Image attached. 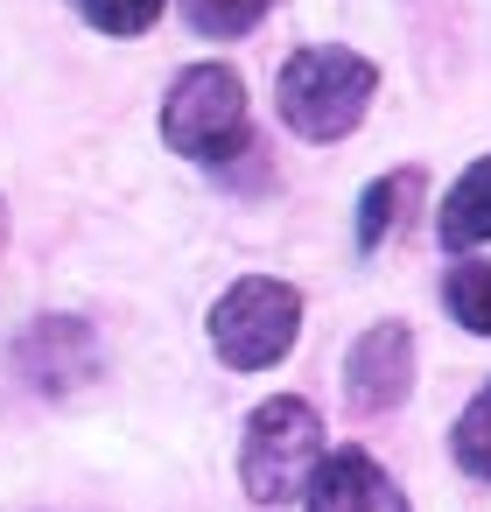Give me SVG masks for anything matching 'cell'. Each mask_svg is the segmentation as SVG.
Returning a JSON list of instances; mask_svg holds the SVG:
<instances>
[{
  "instance_id": "cell-9",
  "label": "cell",
  "mask_w": 491,
  "mask_h": 512,
  "mask_svg": "<svg viewBox=\"0 0 491 512\" xmlns=\"http://www.w3.org/2000/svg\"><path fill=\"white\" fill-rule=\"evenodd\" d=\"M414 197H421V169H393V176H379V183L365 190V204H358V246L393 239V225L407 218L400 204H414Z\"/></svg>"
},
{
  "instance_id": "cell-1",
  "label": "cell",
  "mask_w": 491,
  "mask_h": 512,
  "mask_svg": "<svg viewBox=\"0 0 491 512\" xmlns=\"http://www.w3.org/2000/svg\"><path fill=\"white\" fill-rule=\"evenodd\" d=\"M372 106V64L337 50V43H316V50H295L288 71H281V120L302 134V141H344Z\"/></svg>"
},
{
  "instance_id": "cell-8",
  "label": "cell",
  "mask_w": 491,
  "mask_h": 512,
  "mask_svg": "<svg viewBox=\"0 0 491 512\" xmlns=\"http://www.w3.org/2000/svg\"><path fill=\"white\" fill-rule=\"evenodd\" d=\"M435 232H442V246H484V239H491V155L449 190Z\"/></svg>"
},
{
  "instance_id": "cell-4",
  "label": "cell",
  "mask_w": 491,
  "mask_h": 512,
  "mask_svg": "<svg viewBox=\"0 0 491 512\" xmlns=\"http://www.w3.org/2000/svg\"><path fill=\"white\" fill-rule=\"evenodd\" d=\"M295 330H302V295H295L288 281H274V274L232 281V288L218 295V309H211V344H218V358H225L232 372H267V365H281L288 344H295Z\"/></svg>"
},
{
  "instance_id": "cell-12",
  "label": "cell",
  "mask_w": 491,
  "mask_h": 512,
  "mask_svg": "<svg viewBox=\"0 0 491 512\" xmlns=\"http://www.w3.org/2000/svg\"><path fill=\"white\" fill-rule=\"evenodd\" d=\"M456 463L491 484V386H484V393L463 407V421H456Z\"/></svg>"
},
{
  "instance_id": "cell-14",
  "label": "cell",
  "mask_w": 491,
  "mask_h": 512,
  "mask_svg": "<svg viewBox=\"0 0 491 512\" xmlns=\"http://www.w3.org/2000/svg\"><path fill=\"white\" fill-rule=\"evenodd\" d=\"M0 232H8V211H0Z\"/></svg>"
},
{
  "instance_id": "cell-7",
  "label": "cell",
  "mask_w": 491,
  "mask_h": 512,
  "mask_svg": "<svg viewBox=\"0 0 491 512\" xmlns=\"http://www.w3.org/2000/svg\"><path fill=\"white\" fill-rule=\"evenodd\" d=\"M15 365H22L43 393H64V386L92 379L99 351H92V330H85L78 316H43V323L15 344Z\"/></svg>"
},
{
  "instance_id": "cell-2",
  "label": "cell",
  "mask_w": 491,
  "mask_h": 512,
  "mask_svg": "<svg viewBox=\"0 0 491 512\" xmlns=\"http://www.w3.org/2000/svg\"><path fill=\"white\" fill-rule=\"evenodd\" d=\"M162 141H169L176 155H190V162H211V169L232 162V155H246L253 113H246L239 71H225V64L183 71V78L169 85V106H162Z\"/></svg>"
},
{
  "instance_id": "cell-11",
  "label": "cell",
  "mask_w": 491,
  "mask_h": 512,
  "mask_svg": "<svg viewBox=\"0 0 491 512\" xmlns=\"http://www.w3.org/2000/svg\"><path fill=\"white\" fill-rule=\"evenodd\" d=\"M267 15V0H183V22L197 36H246Z\"/></svg>"
},
{
  "instance_id": "cell-3",
  "label": "cell",
  "mask_w": 491,
  "mask_h": 512,
  "mask_svg": "<svg viewBox=\"0 0 491 512\" xmlns=\"http://www.w3.org/2000/svg\"><path fill=\"white\" fill-rule=\"evenodd\" d=\"M316 463H323V421H316L309 400L281 393V400L253 407L246 449H239V477H246V491L260 505H288L295 491H309Z\"/></svg>"
},
{
  "instance_id": "cell-6",
  "label": "cell",
  "mask_w": 491,
  "mask_h": 512,
  "mask_svg": "<svg viewBox=\"0 0 491 512\" xmlns=\"http://www.w3.org/2000/svg\"><path fill=\"white\" fill-rule=\"evenodd\" d=\"M309 512H407V498L365 449H337L309 477Z\"/></svg>"
},
{
  "instance_id": "cell-13",
  "label": "cell",
  "mask_w": 491,
  "mask_h": 512,
  "mask_svg": "<svg viewBox=\"0 0 491 512\" xmlns=\"http://www.w3.org/2000/svg\"><path fill=\"white\" fill-rule=\"evenodd\" d=\"M78 8H85V22L106 29V36H141V29L169 8V0H78Z\"/></svg>"
},
{
  "instance_id": "cell-5",
  "label": "cell",
  "mask_w": 491,
  "mask_h": 512,
  "mask_svg": "<svg viewBox=\"0 0 491 512\" xmlns=\"http://www.w3.org/2000/svg\"><path fill=\"white\" fill-rule=\"evenodd\" d=\"M344 386H351V407H358V414L400 407L407 386H414V337H407V323H372V330L351 344Z\"/></svg>"
},
{
  "instance_id": "cell-10",
  "label": "cell",
  "mask_w": 491,
  "mask_h": 512,
  "mask_svg": "<svg viewBox=\"0 0 491 512\" xmlns=\"http://www.w3.org/2000/svg\"><path fill=\"white\" fill-rule=\"evenodd\" d=\"M442 302H449V316H456L463 330L491 337V260H463V267H449Z\"/></svg>"
}]
</instances>
